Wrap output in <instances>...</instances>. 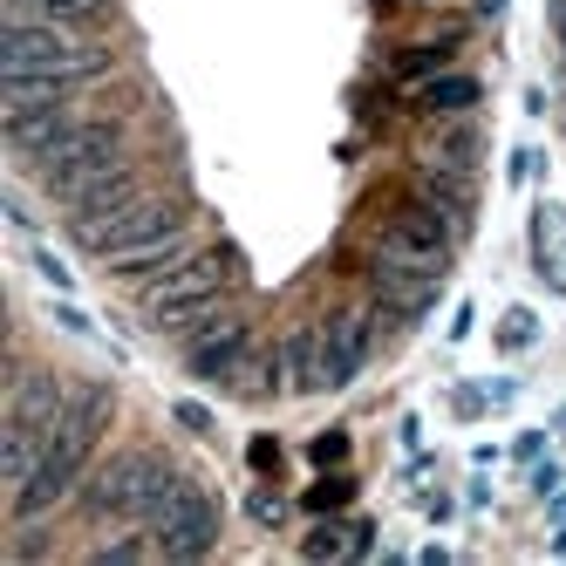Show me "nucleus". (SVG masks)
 <instances>
[{"instance_id":"b1692460","label":"nucleus","mask_w":566,"mask_h":566,"mask_svg":"<svg viewBox=\"0 0 566 566\" xmlns=\"http://www.w3.org/2000/svg\"><path fill=\"white\" fill-rule=\"evenodd\" d=\"M533 342H539V314H533V307H505V321H499V348L518 355V348H533Z\"/></svg>"},{"instance_id":"1a4fd4ad","label":"nucleus","mask_w":566,"mask_h":566,"mask_svg":"<svg viewBox=\"0 0 566 566\" xmlns=\"http://www.w3.org/2000/svg\"><path fill=\"white\" fill-rule=\"evenodd\" d=\"M464 247V232L451 226V212H437L423 191L396 198L389 219L376 226V253H396V260H417V266H451V253Z\"/></svg>"},{"instance_id":"2f4dec72","label":"nucleus","mask_w":566,"mask_h":566,"mask_svg":"<svg viewBox=\"0 0 566 566\" xmlns=\"http://www.w3.org/2000/svg\"><path fill=\"white\" fill-rule=\"evenodd\" d=\"M546 28H553V49L566 55V0H546Z\"/></svg>"},{"instance_id":"393cba45","label":"nucleus","mask_w":566,"mask_h":566,"mask_svg":"<svg viewBox=\"0 0 566 566\" xmlns=\"http://www.w3.org/2000/svg\"><path fill=\"white\" fill-rule=\"evenodd\" d=\"M28 266L42 273V280H49L55 294H75V273H69V266H62V260H55V253L42 247V239H28Z\"/></svg>"},{"instance_id":"f03ea898","label":"nucleus","mask_w":566,"mask_h":566,"mask_svg":"<svg viewBox=\"0 0 566 566\" xmlns=\"http://www.w3.org/2000/svg\"><path fill=\"white\" fill-rule=\"evenodd\" d=\"M232 287H239V253L219 239V247L185 253L171 273H157L150 287H137V314H144L150 335L185 342L191 328H206L219 307H232Z\"/></svg>"},{"instance_id":"f8f14e48","label":"nucleus","mask_w":566,"mask_h":566,"mask_svg":"<svg viewBox=\"0 0 566 566\" xmlns=\"http://www.w3.org/2000/svg\"><path fill=\"white\" fill-rule=\"evenodd\" d=\"M75 116H83V103H62V96H21V103H8V116H0V144H8V157L28 171L34 157H42Z\"/></svg>"},{"instance_id":"aec40b11","label":"nucleus","mask_w":566,"mask_h":566,"mask_svg":"<svg viewBox=\"0 0 566 566\" xmlns=\"http://www.w3.org/2000/svg\"><path fill=\"white\" fill-rule=\"evenodd\" d=\"M533 266L546 273V287L566 294V212L559 206H539L533 212Z\"/></svg>"},{"instance_id":"f257e3e1","label":"nucleus","mask_w":566,"mask_h":566,"mask_svg":"<svg viewBox=\"0 0 566 566\" xmlns=\"http://www.w3.org/2000/svg\"><path fill=\"white\" fill-rule=\"evenodd\" d=\"M109 423H116V382H103V376L69 382V410L55 417V430L42 443V464H34V478L21 492H8V525H34V518L69 512L75 492H83V478L96 471Z\"/></svg>"},{"instance_id":"9b49d317","label":"nucleus","mask_w":566,"mask_h":566,"mask_svg":"<svg viewBox=\"0 0 566 566\" xmlns=\"http://www.w3.org/2000/svg\"><path fill=\"white\" fill-rule=\"evenodd\" d=\"M137 198H150V171H144V157H124V165H109L103 178H90V185L62 206V232H69V247H83L96 226H109L116 212H130Z\"/></svg>"},{"instance_id":"dca6fc26","label":"nucleus","mask_w":566,"mask_h":566,"mask_svg":"<svg viewBox=\"0 0 566 566\" xmlns=\"http://www.w3.org/2000/svg\"><path fill=\"white\" fill-rule=\"evenodd\" d=\"M410 191H423L437 212H451V226L471 239V226H478V171H451V165H423L417 171V185Z\"/></svg>"},{"instance_id":"f3484780","label":"nucleus","mask_w":566,"mask_h":566,"mask_svg":"<svg viewBox=\"0 0 566 566\" xmlns=\"http://www.w3.org/2000/svg\"><path fill=\"white\" fill-rule=\"evenodd\" d=\"M478 103H484V83L471 69H443V75H430V83L410 90V109L430 116V124H443V116H471Z\"/></svg>"},{"instance_id":"9d476101","label":"nucleus","mask_w":566,"mask_h":566,"mask_svg":"<svg viewBox=\"0 0 566 566\" xmlns=\"http://www.w3.org/2000/svg\"><path fill=\"white\" fill-rule=\"evenodd\" d=\"M382 335H396V328L376 314V301L321 314V389H348V382H361V369L376 361Z\"/></svg>"},{"instance_id":"7ed1b4c3","label":"nucleus","mask_w":566,"mask_h":566,"mask_svg":"<svg viewBox=\"0 0 566 566\" xmlns=\"http://www.w3.org/2000/svg\"><path fill=\"white\" fill-rule=\"evenodd\" d=\"M130 137H137V130H130V116H124V109H83V116H75V124H69V130H62V137H55L42 157H34L28 171H21V178H28V185H34V191H42L49 206L62 212V206H69V198L83 191L90 178H103L109 165L137 157V150H130Z\"/></svg>"},{"instance_id":"39448f33","label":"nucleus","mask_w":566,"mask_h":566,"mask_svg":"<svg viewBox=\"0 0 566 566\" xmlns=\"http://www.w3.org/2000/svg\"><path fill=\"white\" fill-rule=\"evenodd\" d=\"M171 471V451H157V443H130V451H109L96 458V471L83 478V492H75V525H90V533H109V525H144L150 512V492L157 478Z\"/></svg>"},{"instance_id":"473e14b6","label":"nucleus","mask_w":566,"mask_h":566,"mask_svg":"<svg viewBox=\"0 0 566 566\" xmlns=\"http://www.w3.org/2000/svg\"><path fill=\"white\" fill-rule=\"evenodd\" d=\"M280 464V443L273 437H253V471H273Z\"/></svg>"},{"instance_id":"412c9836","label":"nucleus","mask_w":566,"mask_h":566,"mask_svg":"<svg viewBox=\"0 0 566 566\" xmlns=\"http://www.w3.org/2000/svg\"><path fill=\"white\" fill-rule=\"evenodd\" d=\"M83 559L90 566H137V559H157V539H150V525H109Z\"/></svg>"},{"instance_id":"a211bd4d","label":"nucleus","mask_w":566,"mask_h":566,"mask_svg":"<svg viewBox=\"0 0 566 566\" xmlns=\"http://www.w3.org/2000/svg\"><path fill=\"white\" fill-rule=\"evenodd\" d=\"M280 369H287V396H321V321L280 335Z\"/></svg>"},{"instance_id":"c756f323","label":"nucleus","mask_w":566,"mask_h":566,"mask_svg":"<svg viewBox=\"0 0 566 566\" xmlns=\"http://www.w3.org/2000/svg\"><path fill=\"white\" fill-rule=\"evenodd\" d=\"M512 185H533L539 178V150H512V171H505Z\"/></svg>"},{"instance_id":"6ab92c4d","label":"nucleus","mask_w":566,"mask_h":566,"mask_svg":"<svg viewBox=\"0 0 566 566\" xmlns=\"http://www.w3.org/2000/svg\"><path fill=\"white\" fill-rule=\"evenodd\" d=\"M430 165H451V171H478L484 165V130L471 116H443L437 137H430Z\"/></svg>"},{"instance_id":"7c9ffc66","label":"nucleus","mask_w":566,"mask_h":566,"mask_svg":"<svg viewBox=\"0 0 566 566\" xmlns=\"http://www.w3.org/2000/svg\"><path fill=\"white\" fill-rule=\"evenodd\" d=\"M505 8H512V0H471V21H478V28H499Z\"/></svg>"},{"instance_id":"20e7f679","label":"nucleus","mask_w":566,"mask_h":566,"mask_svg":"<svg viewBox=\"0 0 566 566\" xmlns=\"http://www.w3.org/2000/svg\"><path fill=\"white\" fill-rule=\"evenodd\" d=\"M144 525H150V539H157V559L191 566V559H212L219 553V539H226V505H219L212 484H198L171 458V471L157 478V492H150Z\"/></svg>"},{"instance_id":"6e6552de","label":"nucleus","mask_w":566,"mask_h":566,"mask_svg":"<svg viewBox=\"0 0 566 566\" xmlns=\"http://www.w3.org/2000/svg\"><path fill=\"white\" fill-rule=\"evenodd\" d=\"M361 294L376 301V314L389 328H417V321L443 301V266H417V260H396V253H369L361 266Z\"/></svg>"},{"instance_id":"2eb2a0df","label":"nucleus","mask_w":566,"mask_h":566,"mask_svg":"<svg viewBox=\"0 0 566 566\" xmlns=\"http://www.w3.org/2000/svg\"><path fill=\"white\" fill-rule=\"evenodd\" d=\"M185 253H198V226H185V232H171V239H157V247H137V253L103 260V273L116 280V287H150V280H157V273H171Z\"/></svg>"},{"instance_id":"a878e982","label":"nucleus","mask_w":566,"mask_h":566,"mask_svg":"<svg viewBox=\"0 0 566 566\" xmlns=\"http://www.w3.org/2000/svg\"><path fill=\"white\" fill-rule=\"evenodd\" d=\"M307 464H314V471H335V464H348V430H321V437L307 443Z\"/></svg>"},{"instance_id":"bb28decb","label":"nucleus","mask_w":566,"mask_h":566,"mask_svg":"<svg viewBox=\"0 0 566 566\" xmlns=\"http://www.w3.org/2000/svg\"><path fill=\"white\" fill-rule=\"evenodd\" d=\"M247 512H253V525H266V533H273V525H287V499H280V492H266V484H260V492L247 499Z\"/></svg>"},{"instance_id":"4468645a","label":"nucleus","mask_w":566,"mask_h":566,"mask_svg":"<svg viewBox=\"0 0 566 566\" xmlns=\"http://www.w3.org/2000/svg\"><path fill=\"white\" fill-rule=\"evenodd\" d=\"M124 0H0V21H55V28H75V34H103L116 28Z\"/></svg>"},{"instance_id":"cd10ccee","label":"nucleus","mask_w":566,"mask_h":566,"mask_svg":"<svg viewBox=\"0 0 566 566\" xmlns=\"http://www.w3.org/2000/svg\"><path fill=\"white\" fill-rule=\"evenodd\" d=\"M171 417H178V430H191V437H219L212 410H206V402H191V396H178V402H171Z\"/></svg>"},{"instance_id":"0eeeda50","label":"nucleus","mask_w":566,"mask_h":566,"mask_svg":"<svg viewBox=\"0 0 566 566\" xmlns=\"http://www.w3.org/2000/svg\"><path fill=\"white\" fill-rule=\"evenodd\" d=\"M185 226H198V206H191V191H150V198H137L130 212H116L109 226H96L83 247V260H116V253H137V247H157V239H171V232H185Z\"/></svg>"},{"instance_id":"4be33fe9","label":"nucleus","mask_w":566,"mask_h":566,"mask_svg":"<svg viewBox=\"0 0 566 566\" xmlns=\"http://www.w3.org/2000/svg\"><path fill=\"white\" fill-rule=\"evenodd\" d=\"M301 553H307V559H348V553H355V533L342 525V512H335V518H314L307 539H301Z\"/></svg>"},{"instance_id":"423d86ee","label":"nucleus","mask_w":566,"mask_h":566,"mask_svg":"<svg viewBox=\"0 0 566 566\" xmlns=\"http://www.w3.org/2000/svg\"><path fill=\"white\" fill-rule=\"evenodd\" d=\"M253 355H260V328H253V314H239V307H219L206 328H191L178 342L185 376L212 382V389H239V376L253 369Z\"/></svg>"},{"instance_id":"ddd939ff","label":"nucleus","mask_w":566,"mask_h":566,"mask_svg":"<svg viewBox=\"0 0 566 566\" xmlns=\"http://www.w3.org/2000/svg\"><path fill=\"white\" fill-rule=\"evenodd\" d=\"M471 28L478 21H458V28H443V34H430V42H402V49H389V83L396 90H417V83H430V75H443V69H458V55H464V42H471Z\"/></svg>"},{"instance_id":"5701e85b","label":"nucleus","mask_w":566,"mask_h":566,"mask_svg":"<svg viewBox=\"0 0 566 566\" xmlns=\"http://www.w3.org/2000/svg\"><path fill=\"white\" fill-rule=\"evenodd\" d=\"M348 499H355V478H321L314 492L301 499V512H314V518H335V512H342Z\"/></svg>"},{"instance_id":"c85d7f7f","label":"nucleus","mask_w":566,"mask_h":566,"mask_svg":"<svg viewBox=\"0 0 566 566\" xmlns=\"http://www.w3.org/2000/svg\"><path fill=\"white\" fill-rule=\"evenodd\" d=\"M55 321H62L69 335H83V342H96V321H90L83 307H69V301H55Z\"/></svg>"}]
</instances>
